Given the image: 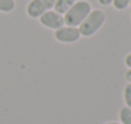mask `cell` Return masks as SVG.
<instances>
[{
	"label": "cell",
	"instance_id": "30bf717a",
	"mask_svg": "<svg viewBox=\"0 0 131 124\" xmlns=\"http://www.w3.org/2000/svg\"><path fill=\"white\" fill-rule=\"evenodd\" d=\"M130 2H131V0H113L112 5L117 10H123V9H126L130 5Z\"/></svg>",
	"mask_w": 131,
	"mask_h": 124
},
{
	"label": "cell",
	"instance_id": "7a4b0ae2",
	"mask_svg": "<svg viewBox=\"0 0 131 124\" xmlns=\"http://www.w3.org/2000/svg\"><path fill=\"white\" fill-rule=\"evenodd\" d=\"M107 16L103 10L100 9H93L89 16L85 18V21L77 27L80 31V35L82 37H90L95 35L105 23Z\"/></svg>",
	"mask_w": 131,
	"mask_h": 124
},
{
	"label": "cell",
	"instance_id": "ba28073f",
	"mask_svg": "<svg viewBox=\"0 0 131 124\" xmlns=\"http://www.w3.org/2000/svg\"><path fill=\"white\" fill-rule=\"evenodd\" d=\"M119 121H121V124H131V109L130 107H127V106L121 107Z\"/></svg>",
	"mask_w": 131,
	"mask_h": 124
},
{
	"label": "cell",
	"instance_id": "4fadbf2b",
	"mask_svg": "<svg viewBox=\"0 0 131 124\" xmlns=\"http://www.w3.org/2000/svg\"><path fill=\"white\" fill-rule=\"evenodd\" d=\"M125 78H126V81H127L128 83H131V69H128V71L125 73Z\"/></svg>",
	"mask_w": 131,
	"mask_h": 124
},
{
	"label": "cell",
	"instance_id": "9c48e42d",
	"mask_svg": "<svg viewBox=\"0 0 131 124\" xmlns=\"http://www.w3.org/2000/svg\"><path fill=\"white\" fill-rule=\"evenodd\" d=\"M123 100L126 106L131 109V83H127L123 88Z\"/></svg>",
	"mask_w": 131,
	"mask_h": 124
},
{
	"label": "cell",
	"instance_id": "3957f363",
	"mask_svg": "<svg viewBox=\"0 0 131 124\" xmlns=\"http://www.w3.org/2000/svg\"><path fill=\"white\" fill-rule=\"evenodd\" d=\"M55 0H31L26 7V13L30 18L39 19L44 13L51 10Z\"/></svg>",
	"mask_w": 131,
	"mask_h": 124
},
{
	"label": "cell",
	"instance_id": "5bb4252c",
	"mask_svg": "<svg viewBox=\"0 0 131 124\" xmlns=\"http://www.w3.org/2000/svg\"><path fill=\"white\" fill-rule=\"evenodd\" d=\"M105 124H121V123H117V121H108V123H105Z\"/></svg>",
	"mask_w": 131,
	"mask_h": 124
},
{
	"label": "cell",
	"instance_id": "8992f818",
	"mask_svg": "<svg viewBox=\"0 0 131 124\" xmlns=\"http://www.w3.org/2000/svg\"><path fill=\"white\" fill-rule=\"evenodd\" d=\"M76 2H77V0H55V2H54V7H53V10H55L57 13L64 16Z\"/></svg>",
	"mask_w": 131,
	"mask_h": 124
},
{
	"label": "cell",
	"instance_id": "8fae6325",
	"mask_svg": "<svg viewBox=\"0 0 131 124\" xmlns=\"http://www.w3.org/2000/svg\"><path fill=\"white\" fill-rule=\"evenodd\" d=\"M125 65H126L128 69H131V52L125 58Z\"/></svg>",
	"mask_w": 131,
	"mask_h": 124
},
{
	"label": "cell",
	"instance_id": "6da1fadb",
	"mask_svg": "<svg viewBox=\"0 0 131 124\" xmlns=\"http://www.w3.org/2000/svg\"><path fill=\"white\" fill-rule=\"evenodd\" d=\"M91 10H93V8L89 2H86V0H77L70 8V10L63 16L64 26L79 27L85 21V18L89 16V13Z\"/></svg>",
	"mask_w": 131,
	"mask_h": 124
},
{
	"label": "cell",
	"instance_id": "5b68a950",
	"mask_svg": "<svg viewBox=\"0 0 131 124\" xmlns=\"http://www.w3.org/2000/svg\"><path fill=\"white\" fill-rule=\"evenodd\" d=\"M39 22L42 27L45 28H49V30H59L60 27L64 26V18L62 14L57 13L55 10H48L46 13H44L40 18H39Z\"/></svg>",
	"mask_w": 131,
	"mask_h": 124
},
{
	"label": "cell",
	"instance_id": "9a60e30c",
	"mask_svg": "<svg viewBox=\"0 0 131 124\" xmlns=\"http://www.w3.org/2000/svg\"><path fill=\"white\" fill-rule=\"evenodd\" d=\"M130 5H131V2H130Z\"/></svg>",
	"mask_w": 131,
	"mask_h": 124
},
{
	"label": "cell",
	"instance_id": "7c38bea8",
	"mask_svg": "<svg viewBox=\"0 0 131 124\" xmlns=\"http://www.w3.org/2000/svg\"><path fill=\"white\" fill-rule=\"evenodd\" d=\"M98 3L100 5H103V7H108V5H111L113 3V0H98Z\"/></svg>",
	"mask_w": 131,
	"mask_h": 124
},
{
	"label": "cell",
	"instance_id": "277c9868",
	"mask_svg": "<svg viewBox=\"0 0 131 124\" xmlns=\"http://www.w3.org/2000/svg\"><path fill=\"white\" fill-rule=\"evenodd\" d=\"M54 37L58 42H62V44H75L80 40L81 35L77 27L63 26L59 30L54 31Z\"/></svg>",
	"mask_w": 131,
	"mask_h": 124
},
{
	"label": "cell",
	"instance_id": "52a82bcc",
	"mask_svg": "<svg viewBox=\"0 0 131 124\" xmlns=\"http://www.w3.org/2000/svg\"><path fill=\"white\" fill-rule=\"evenodd\" d=\"M16 9L14 0H0V12L2 13H12Z\"/></svg>",
	"mask_w": 131,
	"mask_h": 124
}]
</instances>
